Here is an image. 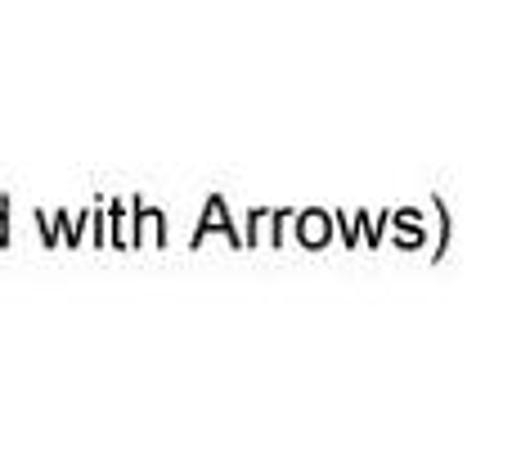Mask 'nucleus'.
Wrapping results in <instances>:
<instances>
[{"label":"nucleus","instance_id":"f03ea898","mask_svg":"<svg viewBox=\"0 0 512 449\" xmlns=\"http://www.w3.org/2000/svg\"><path fill=\"white\" fill-rule=\"evenodd\" d=\"M0 238H5V225H0Z\"/></svg>","mask_w":512,"mask_h":449},{"label":"nucleus","instance_id":"f257e3e1","mask_svg":"<svg viewBox=\"0 0 512 449\" xmlns=\"http://www.w3.org/2000/svg\"><path fill=\"white\" fill-rule=\"evenodd\" d=\"M324 221H319V216H310V221H301V238H310V243H324Z\"/></svg>","mask_w":512,"mask_h":449}]
</instances>
